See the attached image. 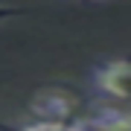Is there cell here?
Wrapping results in <instances>:
<instances>
[{
  "label": "cell",
  "mask_w": 131,
  "mask_h": 131,
  "mask_svg": "<svg viewBox=\"0 0 131 131\" xmlns=\"http://www.w3.org/2000/svg\"><path fill=\"white\" fill-rule=\"evenodd\" d=\"M128 76H131L128 61L125 58H114V61L99 67L93 73V79H96V88L102 93L114 96V99H128Z\"/></svg>",
  "instance_id": "cell-1"
},
{
  "label": "cell",
  "mask_w": 131,
  "mask_h": 131,
  "mask_svg": "<svg viewBox=\"0 0 131 131\" xmlns=\"http://www.w3.org/2000/svg\"><path fill=\"white\" fill-rule=\"evenodd\" d=\"M84 128L88 131H131L128 117L119 114V111H111V108H108V111H99L96 117H90Z\"/></svg>",
  "instance_id": "cell-2"
},
{
  "label": "cell",
  "mask_w": 131,
  "mask_h": 131,
  "mask_svg": "<svg viewBox=\"0 0 131 131\" xmlns=\"http://www.w3.org/2000/svg\"><path fill=\"white\" fill-rule=\"evenodd\" d=\"M20 131H88V128L79 125V122H70V119H38Z\"/></svg>",
  "instance_id": "cell-3"
},
{
  "label": "cell",
  "mask_w": 131,
  "mask_h": 131,
  "mask_svg": "<svg viewBox=\"0 0 131 131\" xmlns=\"http://www.w3.org/2000/svg\"><path fill=\"white\" fill-rule=\"evenodd\" d=\"M12 15H18V9H9V6H0V20L12 18Z\"/></svg>",
  "instance_id": "cell-4"
}]
</instances>
